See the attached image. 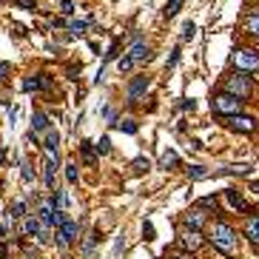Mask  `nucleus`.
I'll return each instance as SVG.
<instances>
[{"mask_svg":"<svg viewBox=\"0 0 259 259\" xmlns=\"http://www.w3.org/2000/svg\"><path fill=\"white\" fill-rule=\"evenodd\" d=\"M250 191H253V197L259 199V182H253V185H250Z\"/></svg>","mask_w":259,"mask_h":259,"instance_id":"de8ad7c7","label":"nucleus"},{"mask_svg":"<svg viewBox=\"0 0 259 259\" xmlns=\"http://www.w3.org/2000/svg\"><path fill=\"white\" fill-rule=\"evenodd\" d=\"M125 248V239L123 236H117V242H114V256H120V250Z\"/></svg>","mask_w":259,"mask_h":259,"instance_id":"c03bdc74","label":"nucleus"},{"mask_svg":"<svg viewBox=\"0 0 259 259\" xmlns=\"http://www.w3.org/2000/svg\"><path fill=\"white\" fill-rule=\"evenodd\" d=\"M6 160H9V148H0V165H6Z\"/></svg>","mask_w":259,"mask_h":259,"instance_id":"a18cd8bd","label":"nucleus"},{"mask_svg":"<svg viewBox=\"0 0 259 259\" xmlns=\"http://www.w3.org/2000/svg\"><path fill=\"white\" fill-rule=\"evenodd\" d=\"M57 6H60V12L66 18H72L74 12H77V3H74V0H57Z\"/></svg>","mask_w":259,"mask_h":259,"instance_id":"72a5a7b5","label":"nucleus"},{"mask_svg":"<svg viewBox=\"0 0 259 259\" xmlns=\"http://www.w3.org/2000/svg\"><path fill=\"white\" fill-rule=\"evenodd\" d=\"M148 89H151V77H148V74H140V77H134V80L128 83V89H125L128 106H137V100L143 97Z\"/></svg>","mask_w":259,"mask_h":259,"instance_id":"1a4fd4ad","label":"nucleus"},{"mask_svg":"<svg viewBox=\"0 0 259 259\" xmlns=\"http://www.w3.org/2000/svg\"><path fill=\"white\" fill-rule=\"evenodd\" d=\"M43 148L49 151V157H57V151H60V134L57 131H46V140H43Z\"/></svg>","mask_w":259,"mask_h":259,"instance_id":"a211bd4d","label":"nucleus"},{"mask_svg":"<svg viewBox=\"0 0 259 259\" xmlns=\"http://www.w3.org/2000/svg\"><path fill=\"white\" fill-rule=\"evenodd\" d=\"M35 177H37V171L32 168V162L26 160V157H20V179H23V182H35Z\"/></svg>","mask_w":259,"mask_h":259,"instance_id":"aec40b11","label":"nucleus"},{"mask_svg":"<svg viewBox=\"0 0 259 259\" xmlns=\"http://www.w3.org/2000/svg\"><path fill=\"white\" fill-rule=\"evenodd\" d=\"M225 125L231 131H239V134H253L259 131V120L250 114H233V117H225Z\"/></svg>","mask_w":259,"mask_h":259,"instance_id":"423d86ee","label":"nucleus"},{"mask_svg":"<svg viewBox=\"0 0 259 259\" xmlns=\"http://www.w3.org/2000/svg\"><path fill=\"white\" fill-rule=\"evenodd\" d=\"M208 242L214 245L219 253H225V256H236L239 253V233L233 231L228 222H214V228L208 231Z\"/></svg>","mask_w":259,"mask_h":259,"instance_id":"f257e3e1","label":"nucleus"},{"mask_svg":"<svg viewBox=\"0 0 259 259\" xmlns=\"http://www.w3.org/2000/svg\"><path fill=\"white\" fill-rule=\"evenodd\" d=\"M182 43H188V40H194V37H197V23H194V20H185V23H182Z\"/></svg>","mask_w":259,"mask_h":259,"instance_id":"473e14b6","label":"nucleus"},{"mask_svg":"<svg viewBox=\"0 0 259 259\" xmlns=\"http://www.w3.org/2000/svg\"><path fill=\"white\" fill-rule=\"evenodd\" d=\"M114 128H117V131H123V134H131V137H134L137 131H140V125H137L134 120H131V117H125V120H117Z\"/></svg>","mask_w":259,"mask_h":259,"instance_id":"4be33fe9","label":"nucleus"},{"mask_svg":"<svg viewBox=\"0 0 259 259\" xmlns=\"http://www.w3.org/2000/svg\"><path fill=\"white\" fill-rule=\"evenodd\" d=\"M222 91L225 94H233V97H239V100H248L253 94V80L245 72H231V74H225Z\"/></svg>","mask_w":259,"mask_h":259,"instance_id":"f03ea898","label":"nucleus"},{"mask_svg":"<svg viewBox=\"0 0 259 259\" xmlns=\"http://www.w3.org/2000/svg\"><path fill=\"white\" fill-rule=\"evenodd\" d=\"M9 216L12 219H26V199H15L12 202V208H9Z\"/></svg>","mask_w":259,"mask_h":259,"instance_id":"b1692460","label":"nucleus"},{"mask_svg":"<svg viewBox=\"0 0 259 259\" xmlns=\"http://www.w3.org/2000/svg\"><path fill=\"white\" fill-rule=\"evenodd\" d=\"M120 46H123V40H120V37H114V40H111V46H108V52L103 54V66H106V63H111V60H117Z\"/></svg>","mask_w":259,"mask_h":259,"instance_id":"cd10ccee","label":"nucleus"},{"mask_svg":"<svg viewBox=\"0 0 259 259\" xmlns=\"http://www.w3.org/2000/svg\"><path fill=\"white\" fill-rule=\"evenodd\" d=\"M54 236H57V245H60V248H69L72 242L80 239V222H74V219H66V222L57 228V233H54Z\"/></svg>","mask_w":259,"mask_h":259,"instance_id":"0eeeda50","label":"nucleus"},{"mask_svg":"<svg viewBox=\"0 0 259 259\" xmlns=\"http://www.w3.org/2000/svg\"><path fill=\"white\" fill-rule=\"evenodd\" d=\"M179 57H182V49H179V46H174V52H171V57L165 60V69H168V72H171V69H174V66L179 63Z\"/></svg>","mask_w":259,"mask_h":259,"instance_id":"e433bc0d","label":"nucleus"},{"mask_svg":"<svg viewBox=\"0 0 259 259\" xmlns=\"http://www.w3.org/2000/svg\"><path fill=\"white\" fill-rule=\"evenodd\" d=\"M0 242H6V225H0Z\"/></svg>","mask_w":259,"mask_h":259,"instance_id":"09e8293b","label":"nucleus"},{"mask_svg":"<svg viewBox=\"0 0 259 259\" xmlns=\"http://www.w3.org/2000/svg\"><path fill=\"white\" fill-rule=\"evenodd\" d=\"M197 205L202 208V211H216V208H219V197H216V194H208V197H199V199H197Z\"/></svg>","mask_w":259,"mask_h":259,"instance_id":"a878e982","label":"nucleus"},{"mask_svg":"<svg viewBox=\"0 0 259 259\" xmlns=\"http://www.w3.org/2000/svg\"><path fill=\"white\" fill-rule=\"evenodd\" d=\"M23 236H35L37 242H49V228H46L40 219H37L35 214H29L26 219H23Z\"/></svg>","mask_w":259,"mask_h":259,"instance_id":"9d476101","label":"nucleus"},{"mask_svg":"<svg viewBox=\"0 0 259 259\" xmlns=\"http://www.w3.org/2000/svg\"><path fill=\"white\" fill-rule=\"evenodd\" d=\"M182 3H185V0H168V3H165V6H162V18H177L179 15V9H182Z\"/></svg>","mask_w":259,"mask_h":259,"instance_id":"393cba45","label":"nucleus"},{"mask_svg":"<svg viewBox=\"0 0 259 259\" xmlns=\"http://www.w3.org/2000/svg\"><path fill=\"white\" fill-rule=\"evenodd\" d=\"M137 63L131 60V57H128V54H125V57H120V60H117V69H120V74H125V72H131V69H134Z\"/></svg>","mask_w":259,"mask_h":259,"instance_id":"f704fd0d","label":"nucleus"},{"mask_svg":"<svg viewBox=\"0 0 259 259\" xmlns=\"http://www.w3.org/2000/svg\"><path fill=\"white\" fill-rule=\"evenodd\" d=\"M242 231H245V236H248L253 245H259V211H253V214L245 219V228H242Z\"/></svg>","mask_w":259,"mask_h":259,"instance_id":"dca6fc26","label":"nucleus"},{"mask_svg":"<svg viewBox=\"0 0 259 259\" xmlns=\"http://www.w3.org/2000/svg\"><path fill=\"white\" fill-rule=\"evenodd\" d=\"M54 177H57V157H46L43 160V182L49 191H54Z\"/></svg>","mask_w":259,"mask_h":259,"instance_id":"4468645a","label":"nucleus"},{"mask_svg":"<svg viewBox=\"0 0 259 259\" xmlns=\"http://www.w3.org/2000/svg\"><path fill=\"white\" fill-rule=\"evenodd\" d=\"M83 72V66L80 63H77V66H69V69H66V74H69V80H77V74Z\"/></svg>","mask_w":259,"mask_h":259,"instance_id":"a19ab883","label":"nucleus"},{"mask_svg":"<svg viewBox=\"0 0 259 259\" xmlns=\"http://www.w3.org/2000/svg\"><path fill=\"white\" fill-rule=\"evenodd\" d=\"M9 74H12V63L0 60V83H6V80H9Z\"/></svg>","mask_w":259,"mask_h":259,"instance_id":"58836bf2","label":"nucleus"},{"mask_svg":"<svg viewBox=\"0 0 259 259\" xmlns=\"http://www.w3.org/2000/svg\"><path fill=\"white\" fill-rule=\"evenodd\" d=\"M231 63H233L236 72L253 74V72H259V52L256 49H245V46H233Z\"/></svg>","mask_w":259,"mask_h":259,"instance_id":"20e7f679","label":"nucleus"},{"mask_svg":"<svg viewBox=\"0 0 259 259\" xmlns=\"http://www.w3.org/2000/svg\"><path fill=\"white\" fill-rule=\"evenodd\" d=\"M0 185H3V182H0Z\"/></svg>","mask_w":259,"mask_h":259,"instance_id":"603ef678","label":"nucleus"},{"mask_svg":"<svg viewBox=\"0 0 259 259\" xmlns=\"http://www.w3.org/2000/svg\"><path fill=\"white\" fill-rule=\"evenodd\" d=\"M242 108H245V100L233 97V94H225V91H216L214 97H211V111L216 117H233V114H242Z\"/></svg>","mask_w":259,"mask_h":259,"instance_id":"7ed1b4c3","label":"nucleus"},{"mask_svg":"<svg viewBox=\"0 0 259 259\" xmlns=\"http://www.w3.org/2000/svg\"><path fill=\"white\" fill-rule=\"evenodd\" d=\"M222 197H225V202H228L233 211H239V214H245V216L253 214V208H250V202L245 199V194H242L239 188H225Z\"/></svg>","mask_w":259,"mask_h":259,"instance_id":"6e6552de","label":"nucleus"},{"mask_svg":"<svg viewBox=\"0 0 259 259\" xmlns=\"http://www.w3.org/2000/svg\"><path fill=\"white\" fill-rule=\"evenodd\" d=\"M3 3H6V0H0V6H3Z\"/></svg>","mask_w":259,"mask_h":259,"instance_id":"3c124183","label":"nucleus"},{"mask_svg":"<svg viewBox=\"0 0 259 259\" xmlns=\"http://www.w3.org/2000/svg\"><path fill=\"white\" fill-rule=\"evenodd\" d=\"M97 242H100V233H97V231H94L89 239L83 242V256H86V259H94V245H97Z\"/></svg>","mask_w":259,"mask_h":259,"instance_id":"c85d7f7f","label":"nucleus"},{"mask_svg":"<svg viewBox=\"0 0 259 259\" xmlns=\"http://www.w3.org/2000/svg\"><path fill=\"white\" fill-rule=\"evenodd\" d=\"M86 29H89V20H69V35L72 37L86 35Z\"/></svg>","mask_w":259,"mask_h":259,"instance_id":"7c9ffc66","label":"nucleus"},{"mask_svg":"<svg viewBox=\"0 0 259 259\" xmlns=\"http://www.w3.org/2000/svg\"><path fill=\"white\" fill-rule=\"evenodd\" d=\"M216 177H250L253 174V165H225V168L214 171Z\"/></svg>","mask_w":259,"mask_h":259,"instance_id":"2eb2a0df","label":"nucleus"},{"mask_svg":"<svg viewBox=\"0 0 259 259\" xmlns=\"http://www.w3.org/2000/svg\"><path fill=\"white\" fill-rule=\"evenodd\" d=\"M80 154H83V162H86V165H97L100 154H97V148H94L91 140H83L80 143Z\"/></svg>","mask_w":259,"mask_h":259,"instance_id":"f3484780","label":"nucleus"},{"mask_svg":"<svg viewBox=\"0 0 259 259\" xmlns=\"http://www.w3.org/2000/svg\"><path fill=\"white\" fill-rule=\"evenodd\" d=\"M205 222H208V211H202L199 205L188 208L185 214H182V225H185V228H197V231H199Z\"/></svg>","mask_w":259,"mask_h":259,"instance_id":"f8f14e48","label":"nucleus"},{"mask_svg":"<svg viewBox=\"0 0 259 259\" xmlns=\"http://www.w3.org/2000/svg\"><path fill=\"white\" fill-rule=\"evenodd\" d=\"M20 89L26 91V94H35V91H43V80H40V74H29L26 80H23V86Z\"/></svg>","mask_w":259,"mask_h":259,"instance_id":"6ab92c4d","label":"nucleus"},{"mask_svg":"<svg viewBox=\"0 0 259 259\" xmlns=\"http://www.w3.org/2000/svg\"><path fill=\"white\" fill-rule=\"evenodd\" d=\"M94 148H97L100 157H106V154H111V140H108V137H100V143L94 145Z\"/></svg>","mask_w":259,"mask_h":259,"instance_id":"c9c22d12","label":"nucleus"},{"mask_svg":"<svg viewBox=\"0 0 259 259\" xmlns=\"http://www.w3.org/2000/svg\"><path fill=\"white\" fill-rule=\"evenodd\" d=\"M179 108H185V111H194V108H197V103H194V100H188V97H182Z\"/></svg>","mask_w":259,"mask_h":259,"instance_id":"37998d69","label":"nucleus"},{"mask_svg":"<svg viewBox=\"0 0 259 259\" xmlns=\"http://www.w3.org/2000/svg\"><path fill=\"white\" fill-rule=\"evenodd\" d=\"M15 6H20V9H26V12H40L35 0H15Z\"/></svg>","mask_w":259,"mask_h":259,"instance_id":"ea45409f","label":"nucleus"},{"mask_svg":"<svg viewBox=\"0 0 259 259\" xmlns=\"http://www.w3.org/2000/svg\"><path fill=\"white\" fill-rule=\"evenodd\" d=\"M12 35H15V37H26L29 32H26L23 26H20V23H12Z\"/></svg>","mask_w":259,"mask_h":259,"instance_id":"79ce46f5","label":"nucleus"},{"mask_svg":"<svg viewBox=\"0 0 259 259\" xmlns=\"http://www.w3.org/2000/svg\"><path fill=\"white\" fill-rule=\"evenodd\" d=\"M185 174H188V179H191V182H197V179H205V177H211V171H208L205 165H191V168H188Z\"/></svg>","mask_w":259,"mask_h":259,"instance_id":"bb28decb","label":"nucleus"},{"mask_svg":"<svg viewBox=\"0 0 259 259\" xmlns=\"http://www.w3.org/2000/svg\"><path fill=\"white\" fill-rule=\"evenodd\" d=\"M63 168H66V179H69V185H77V182H80V168H77V162H66Z\"/></svg>","mask_w":259,"mask_h":259,"instance_id":"c756f323","label":"nucleus"},{"mask_svg":"<svg viewBox=\"0 0 259 259\" xmlns=\"http://www.w3.org/2000/svg\"><path fill=\"white\" fill-rule=\"evenodd\" d=\"M0 259H9V248H6V242H0Z\"/></svg>","mask_w":259,"mask_h":259,"instance_id":"49530a36","label":"nucleus"},{"mask_svg":"<svg viewBox=\"0 0 259 259\" xmlns=\"http://www.w3.org/2000/svg\"><path fill=\"white\" fill-rule=\"evenodd\" d=\"M131 171H134V174L151 171V160H148V157H137V160H131Z\"/></svg>","mask_w":259,"mask_h":259,"instance_id":"2f4dec72","label":"nucleus"},{"mask_svg":"<svg viewBox=\"0 0 259 259\" xmlns=\"http://www.w3.org/2000/svg\"><path fill=\"white\" fill-rule=\"evenodd\" d=\"M160 165L165 171H177L179 168V154L177 151H165L162 154V160H160Z\"/></svg>","mask_w":259,"mask_h":259,"instance_id":"5701e85b","label":"nucleus"},{"mask_svg":"<svg viewBox=\"0 0 259 259\" xmlns=\"http://www.w3.org/2000/svg\"><path fill=\"white\" fill-rule=\"evenodd\" d=\"M177 242H179V248L182 250H191V253H194V250H199L208 239L202 236V231H197V228H185V225H182L179 233H177Z\"/></svg>","mask_w":259,"mask_h":259,"instance_id":"39448f33","label":"nucleus"},{"mask_svg":"<svg viewBox=\"0 0 259 259\" xmlns=\"http://www.w3.org/2000/svg\"><path fill=\"white\" fill-rule=\"evenodd\" d=\"M128 57H131L134 63H148L151 60V46L145 43L143 37L134 35V43L128 46Z\"/></svg>","mask_w":259,"mask_h":259,"instance_id":"9b49d317","label":"nucleus"},{"mask_svg":"<svg viewBox=\"0 0 259 259\" xmlns=\"http://www.w3.org/2000/svg\"><path fill=\"white\" fill-rule=\"evenodd\" d=\"M168 259H188L185 253H174V256H168Z\"/></svg>","mask_w":259,"mask_h":259,"instance_id":"8fccbe9b","label":"nucleus"},{"mask_svg":"<svg viewBox=\"0 0 259 259\" xmlns=\"http://www.w3.org/2000/svg\"><path fill=\"white\" fill-rule=\"evenodd\" d=\"M143 239H145V242H154V239H157V236H154V225L148 222V219L143 222Z\"/></svg>","mask_w":259,"mask_h":259,"instance_id":"4c0bfd02","label":"nucleus"},{"mask_svg":"<svg viewBox=\"0 0 259 259\" xmlns=\"http://www.w3.org/2000/svg\"><path fill=\"white\" fill-rule=\"evenodd\" d=\"M32 131H49V114L46 111H35L32 114Z\"/></svg>","mask_w":259,"mask_h":259,"instance_id":"412c9836","label":"nucleus"},{"mask_svg":"<svg viewBox=\"0 0 259 259\" xmlns=\"http://www.w3.org/2000/svg\"><path fill=\"white\" fill-rule=\"evenodd\" d=\"M242 32H245L248 37H253V40H259V6L245 12V18H242Z\"/></svg>","mask_w":259,"mask_h":259,"instance_id":"ddd939ff","label":"nucleus"}]
</instances>
